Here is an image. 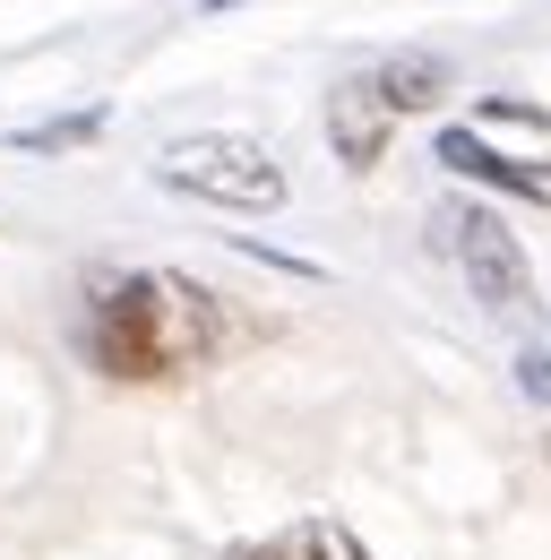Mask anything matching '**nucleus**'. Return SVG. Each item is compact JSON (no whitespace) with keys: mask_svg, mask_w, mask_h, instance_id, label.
<instances>
[{"mask_svg":"<svg viewBox=\"0 0 551 560\" xmlns=\"http://www.w3.org/2000/svg\"><path fill=\"white\" fill-rule=\"evenodd\" d=\"M224 302L207 284L173 268H130V277H95L78 311V353L104 380H181L224 353Z\"/></svg>","mask_w":551,"mask_h":560,"instance_id":"obj_1","label":"nucleus"},{"mask_svg":"<svg viewBox=\"0 0 551 560\" xmlns=\"http://www.w3.org/2000/svg\"><path fill=\"white\" fill-rule=\"evenodd\" d=\"M155 182L181 190V199H207V208H233V215H276L284 208V164H276L259 139H233V130L173 139L155 155Z\"/></svg>","mask_w":551,"mask_h":560,"instance_id":"obj_2","label":"nucleus"},{"mask_svg":"<svg viewBox=\"0 0 551 560\" xmlns=\"http://www.w3.org/2000/svg\"><path fill=\"white\" fill-rule=\"evenodd\" d=\"M431 224H439L448 259L466 268V293H474L482 311H517V302L535 293L526 242L508 233V215H500V208H482V199H439V208H431Z\"/></svg>","mask_w":551,"mask_h":560,"instance_id":"obj_3","label":"nucleus"},{"mask_svg":"<svg viewBox=\"0 0 551 560\" xmlns=\"http://www.w3.org/2000/svg\"><path fill=\"white\" fill-rule=\"evenodd\" d=\"M388 130H397V104L379 95V78H344L337 95H328V147H337V164L353 173H371L379 155H388Z\"/></svg>","mask_w":551,"mask_h":560,"instance_id":"obj_4","label":"nucleus"},{"mask_svg":"<svg viewBox=\"0 0 551 560\" xmlns=\"http://www.w3.org/2000/svg\"><path fill=\"white\" fill-rule=\"evenodd\" d=\"M224 560H371V552H362V535L337 526V517H302V526H284L268 544H233Z\"/></svg>","mask_w":551,"mask_h":560,"instance_id":"obj_5","label":"nucleus"},{"mask_svg":"<svg viewBox=\"0 0 551 560\" xmlns=\"http://www.w3.org/2000/svg\"><path fill=\"white\" fill-rule=\"evenodd\" d=\"M439 164H448V173H474V182H500V190H517V199H551L543 164H508V155H491L474 130H439Z\"/></svg>","mask_w":551,"mask_h":560,"instance_id":"obj_6","label":"nucleus"},{"mask_svg":"<svg viewBox=\"0 0 551 560\" xmlns=\"http://www.w3.org/2000/svg\"><path fill=\"white\" fill-rule=\"evenodd\" d=\"M371 78H379V95H388L397 113H431V104H439V86H448V70H439L431 52H397V61H379Z\"/></svg>","mask_w":551,"mask_h":560,"instance_id":"obj_7","label":"nucleus"},{"mask_svg":"<svg viewBox=\"0 0 551 560\" xmlns=\"http://www.w3.org/2000/svg\"><path fill=\"white\" fill-rule=\"evenodd\" d=\"M95 130H104V113L86 104V113H61V121H44V130H17L9 147H17V155H61V147H86Z\"/></svg>","mask_w":551,"mask_h":560,"instance_id":"obj_8","label":"nucleus"},{"mask_svg":"<svg viewBox=\"0 0 551 560\" xmlns=\"http://www.w3.org/2000/svg\"><path fill=\"white\" fill-rule=\"evenodd\" d=\"M517 380H526V397H535V406H551V353L543 346L517 353Z\"/></svg>","mask_w":551,"mask_h":560,"instance_id":"obj_9","label":"nucleus"}]
</instances>
